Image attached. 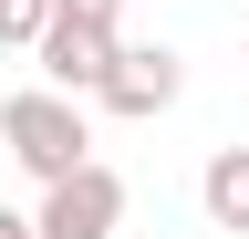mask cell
Segmentation results:
<instances>
[{
  "mask_svg": "<svg viewBox=\"0 0 249 239\" xmlns=\"http://www.w3.org/2000/svg\"><path fill=\"white\" fill-rule=\"evenodd\" d=\"M0 239H31V219H21V208H0Z\"/></svg>",
  "mask_w": 249,
  "mask_h": 239,
  "instance_id": "52a82bcc",
  "label": "cell"
},
{
  "mask_svg": "<svg viewBox=\"0 0 249 239\" xmlns=\"http://www.w3.org/2000/svg\"><path fill=\"white\" fill-rule=\"evenodd\" d=\"M124 229V177L104 156H83V166H62L42 177V208H31V239H114Z\"/></svg>",
  "mask_w": 249,
  "mask_h": 239,
  "instance_id": "277c9868",
  "label": "cell"
},
{
  "mask_svg": "<svg viewBox=\"0 0 249 239\" xmlns=\"http://www.w3.org/2000/svg\"><path fill=\"white\" fill-rule=\"evenodd\" d=\"M42 21H52V0H0V52H31Z\"/></svg>",
  "mask_w": 249,
  "mask_h": 239,
  "instance_id": "8992f818",
  "label": "cell"
},
{
  "mask_svg": "<svg viewBox=\"0 0 249 239\" xmlns=\"http://www.w3.org/2000/svg\"><path fill=\"white\" fill-rule=\"evenodd\" d=\"M177 94H187V63H177L166 42H114L83 104H104V114H124V125H156V114H177Z\"/></svg>",
  "mask_w": 249,
  "mask_h": 239,
  "instance_id": "3957f363",
  "label": "cell"
},
{
  "mask_svg": "<svg viewBox=\"0 0 249 239\" xmlns=\"http://www.w3.org/2000/svg\"><path fill=\"white\" fill-rule=\"evenodd\" d=\"M0 156H11L31 187L62 177V166H83V156H93V114H83V94H62V83L0 94Z\"/></svg>",
  "mask_w": 249,
  "mask_h": 239,
  "instance_id": "6da1fadb",
  "label": "cell"
},
{
  "mask_svg": "<svg viewBox=\"0 0 249 239\" xmlns=\"http://www.w3.org/2000/svg\"><path fill=\"white\" fill-rule=\"evenodd\" d=\"M114 42H124V0H52L31 63H42V83H62V94H93V73H104Z\"/></svg>",
  "mask_w": 249,
  "mask_h": 239,
  "instance_id": "7a4b0ae2",
  "label": "cell"
},
{
  "mask_svg": "<svg viewBox=\"0 0 249 239\" xmlns=\"http://www.w3.org/2000/svg\"><path fill=\"white\" fill-rule=\"evenodd\" d=\"M197 208H208V229H239L249 239V146H218V156L197 166Z\"/></svg>",
  "mask_w": 249,
  "mask_h": 239,
  "instance_id": "5b68a950",
  "label": "cell"
}]
</instances>
